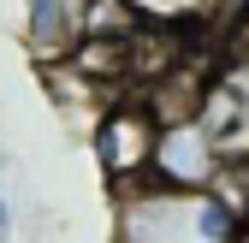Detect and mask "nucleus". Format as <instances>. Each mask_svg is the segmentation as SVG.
Returning <instances> with one entry per match:
<instances>
[{
    "mask_svg": "<svg viewBox=\"0 0 249 243\" xmlns=\"http://www.w3.org/2000/svg\"><path fill=\"white\" fill-rule=\"evenodd\" d=\"M113 243H208L202 196L160 190L148 178L113 190Z\"/></svg>",
    "mask_w": 249,
    "mask_h": 243,
    "instance_id": "f257e3e1",
    "label": "nucleus"
},
{
    "mask_svg": "<svg viewBox=\"0 0 249 243\" xmlns=\"http://www.w3.org/2000/svg\"><path fill=\"white\" fill-rule=\"evenodd\" d=\"M131 6V18L142 30H172V36H184V30H196L208 18L213 0H124Z\"/></svg>",
    "mask_w": 249,
    "mask_h": 243,
    "instance_id": "423d86ee",
    "label": "nucleus"
},
{
    "mask_svg": "<svg viewBox=\"0 0 249 243\" xmlns=\"http://www.w3.org/2000/svg\"><path fill=\"white\" fill-rule=\"evenodd\" d=\"M154 137H160V125H154V113L142 107V95H113V101L101 107L89 148H95V166H101V178H107L113 190L142 184V178H148Z\"/></svg>",
    "mask_w": 249,
    "mask_h": 243,
    "instance_id": "f03ea898",
    "label": "nucleus"
},
{
    "mask_svg": "<svg viewBox=\"0 0 249 243\" xmlns=\"http://www.w3.org/2000/svg\"><path fill=\"white\" fill-rule=\"evenodd\" d=\"M0 172H6V155H0Z\"/></svg>",
    "mask_w": 249,
    "mask_h": 243,
    "instance_id": "1a4fd4ad",
    "label": "nucleus"
},
{
    "mask_svg": "<svg viewBox=\"0 0 249 243\" xmlns=\"http://www.w3.org/2000/svg\"><path fill=\"white\" fill-rule=\"evenodd\" d=\"M24 42L42 66H59L77 42V0H24Z\"/></svg>",
    "mask_w": 249,
    "mask_h": 243,
    "instance_id": "39448f33",
    "label": "nucleus"
},
{
    "mask_svg": "<svg viewBox=\"0 0 249 243\" xmlns=\"http://www.w3.org/2000/svg\"><path fill=\"white\" fill-rule=\"evenodd\" d=\"M131 30H142V24L131 18L124 0H83L77 6V36H131Z\"/></svg>",
    "mask_w": 249,
    "mask_h": 243,
    "instance_id": "0eeeda50",
    "label": "nucleus"
},
{
    "mask_svg": "<svg viewBox=\"0 0 249 243\" xmlns=\"http://www.w3.org/2000/svg\"><path fill=\"white\" fill-rule=\"evenodd\" d=\"M226 155L213 148V137L196 125V119H178V125H160L154 137V155H148V184L178 190V196H202L220 184Z\"/></svg>",
    "mask_w": 249,
    "mask_h": 243,
    "instance_id": "7ed1b4c3",
    "label": "nucleus"
},
{
    "mask_svg": "<svg viewBox=\"0 0 249 243\" xmlns=\"http://www.w3.org/2000/svg\"><path fill=\"white\" fill-rule=\"evenodd\" d=\"M0 243H12V202H6V190H0Z\"/></svg>",
    "mask_w": 249,
    "mask_h": 243,
    "instance_id": "6e6552de",
    "label": "nucleus"
},
{
    "mask_svg": "<svg viewBox=\"0 0 249 243\" xmlns=\"http://www.w3.org/2000/svg\"><path fill=\"white\" fill-rule=\"evenodd\" d=\"M196 125H202V131L213 137V148L231 160L237 137L249 131V89H243L237 77H208L202 101H196Z\"/></svg>",
    "mask_w": 249,
    "mask_h": 243,
    "instance_id": "20e7f679",
    "label": "nucleus"
}]
</instances>
